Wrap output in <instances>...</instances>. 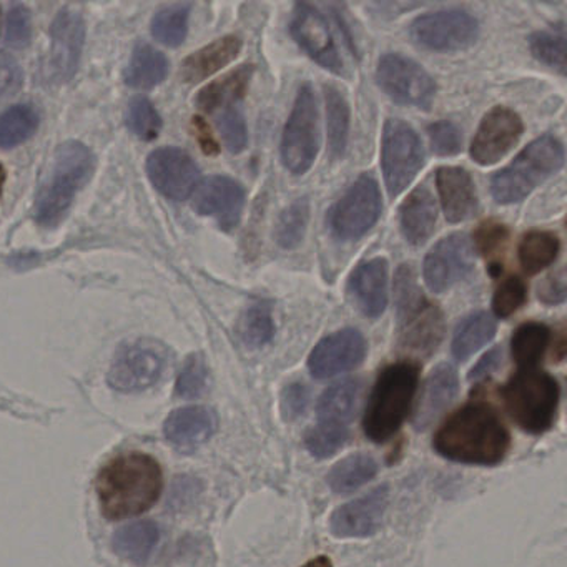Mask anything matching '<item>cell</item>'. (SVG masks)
I'll list each match as a JSON object with an SVG mask.
<instances>
[{
	"mask_svg": "<svg viewBox=\"0 0 567 567\" xmlns=\"http://www.w3.org/2000/svg\"><path fill=\"white\" fill-rule=\"evenodd\" d=\"M164 471L142 451L118 454L99 471L95 480L99 506L107 519L121 520L151 509L162 494Z\"/></svg>",
	"mask_w": 567,
	"mask_h": 567,
	"instance_id": "6da1fadb",
	"label": "cell"
},
{
	"mask_svg": "<svg viewBox=\"0 0 567 567\" xmlns=\"http://www.w3.org/2000/svg\"><path fill=\"white\" fill-rule=\"evenodd\" d=\"M511 437L489 404H466L451 414L434 437L441 456L457 463L494 466L509 450Z\"/></svg>",
	"mask_w": 567,
	"mask_h": 567,
	"instance_id": "7a4b0ae2",
	"label": "cell"
},
{
	"mask_svg": "<svg viewBox=\"0 0 567 567\" xmlns=\"http://www.w3.org/2000/svg\"><path fill=\"white\" fill-rule=\"evenodd\" d=\"M417 381L420 368L411 361L384 368L371 391L364 413V433L371 441L384 443L400 431L410 414Z\"/></svg>",
	"mask_w": 567,
	"mask_h": 567,
	"instance_id": "3957f363",
	"label": "cell"
},
{
	"mask_svg": "<svg viewBox=\"0 0 567 567\" xmlns=\"http://www.w3.org/2000/svg\"><path fill=\"white\" fill-rule=\"evenodd\" d=\"M94 155L79 142H68L55 152L51 175L35 202V218L44 227H55L68 214L78 192L94 172Z\"/></svg>",
	"mask_w": 567,
	"mask_h": 567,
	"instance_id": "277c9868",
	"label": "cell"
},
{
	"mask_svg": "<svg viewBox=\"0 0 567 567\" xmlns=\"http://www.w3.org/2000/svg\"><path fill=\"white\" fill-rule=\"evenodd\" d=\"M398 327L400 344L411 353L427 357L443 340L444 318L436 305L430 303L421 295L413 270L408 265L398 270L396 284Z\"/></svg>",
	"mask_w": 567,
	"mask_h": 567,
	"instance_id": "5b68a950",
	"label": "cell"
},
{
	"mask_svg": "<svg viewBox=\"0 0 567 567\" xmlns=\"http://www.w3.org/2000/svg\"><path fill=\"white\" fill-rule=\"evenodd\" d=\"M564 164V147L553 135H544L527 145L513 164L491 181V194L501 205L524 200L537 185L556 174Z\"/></svg>",
	"mask_w": 567,
	"mask_h": 567,
	"instance_id": "8992f818",
	"label": "cell"
},
{
	"mask_svg": "<svg viewBox=\"0 0 567 567\" xmlns=\"http://www.w3.org/2000/svg\"><path fill=\"white\" fill-rule=\"evenodd\" d=\"M503 400L509 416L524 431L540 434L553 426L559 404V384L536 368L520 370L504 386Z\"/></svg>",
	"mask_w": 567,
	"mask_h": 567,
	"instance_id": "52a82bcc",
	"label": "cell"
},
{
	"mask_svg": "<svg viewBox=\"0 0 567 567\" xmlns=\"http://www.w3.org/2000/svg\"><path fill=\"white\" fill-rule=\"evenodd\" d=\"M320 147L317 99L310 85H301L281 138V161L293 175L310 171Z\"/></svg>",
	"mask_w": 567,
	"mask_h": 567,
	"instance_id": "ba28073f",
	"label": "cell"
},
{
	"mask_svg": "<svg viewBox=\"0 0 567 567\" xmlns=\"http://www.w3.org/2000/svg\"><path fill=\"white\" fill-rule=\"evenodd\" d=\"M381 164L388 192L393 198L410 187L423 167L424 152L420 137L400 118H390L384 125Z\"/></svg>",
	"mask_w": 567,
	"mask_h": 567,
	"instance_id": "9c48e42d",
	"label": "cell"
},
{
	"mask_svg": "<svg viewBox=\"0 0 567 567\" xmlns=\"http://www.w3.org/2000/svg\"><path fill=\"white\" fill-rule=\"evenodd\" d=\"M168 363V350L161 341L135 340L115 354L109 371V383L115 390L132 393L145 390L161 380Z\"/></svg>",
	"mask_w": 567,
	"mask_h": 567,
	"instance_id": "30bf717a",
	"label": "cell"
},
{
	"mask_svg": "<svg viewBox=\"0 0 567 567\" xmlns=\"http://www.w3.org/2000/svg\"><path fill=\"white\" fill-rule=\"evenodd\" d=\"M377 81L388 97L406 107L430 111L436 97V85L421 65L400 54H386L380 59Z\"/></svg>",
	"mask_w": 567,
	"mask_h": 567,
	"instance_id": "8fae6325",
	"label": "cell"
},
{
	"mask_svg": "<svg viewBox=\"0 0 567 567\" xmlns=\"http://www.w3.org/2000/svg\"><path fill=\"white\" fill-rule=\"evenodd\" d=\"M381 214V194L377 181L361 175L330 212L331 230L343 240L363 237Z\"/></svg>",
	"mask_w": 567,
	"mask_h": 567,
	"instance_id": "7c38bea8",
	"label": "cell"
},
{
	"mask_svg": "<svg viewBox=\"0 0 567 567\" xmlns=\"http://www.w3.org/2000/svg\"><path fill=\"white\" fill-rule=\"evenodd\" d=\"M480 24L466 11L431 12L411 25V38L421 48L436 52L463 51L476 42Z\"/></svg>",
	"mask_w": 567,
	"mask_h": 567,
	"instance_id": "4fadbf2b",
	"label": "cell"
},
{
	"mask_svg": "<svg viewBox=\"0 0 567 567\" xmlns=\"http://www.w3.org/2000/svg\"><path fill=\"white\" fill-rule=\"evenodd\" d=\"M474 267V250L466 235L443 238L424 260V281L434 293H443L467 277Z\"/></svg>",
	"mask_w": 567,
	"mask_h": 567,
	"instance_id": "5bb4252c",
	"label": "cell"
},
{
	"mask_svg": "<svg viewBox=\"0 0 567 567\" xmlns=\"http://www.w3.org/2000/svg\"><path fill=\"white\" fill-rule=\"evenodd\" d=\"M148 177L158 192L172 200L182 202L197 188L200 171L194 158L181 148H158L148 157Z\"/></svg>",
	"mask_w": 567,
	"mask_h": 567,
	"instance_id": "9a60e30c",
	"label": "cell"
},
{
	"mask_svg": "<svg viewBox=\"0 0 567 567\" xmlns=\"http://www.w3.org/2000/svg\"><path fill=\"white\" fill-rule=\"evenodd\" d=\"M367 340L353 328L337 331L323 338L311 351L308 368L311 377L328 380L344 371L353 370L367 357Z\"/></svg>",
	"mask_w": 567,
	"mask_h": 567,
	"instance_id": "2e32d148",
	"label": "cell"
},
{
	"mask_svg": "<svg viewBox=\"0 0 567 567\" xmlns=\"http://www.w3.org/2000/svg\"><path fill=\"white\" fill-rule=\"evenodd\" d=\"M291 34L300 48L321 68L333 74H343V61L328 29L327 19L310 4L295 6Z\"/></svg>",
	"mask_w": 567,
	"mask_h": 567,
	"instance_id": "e0dca14e",
	"label": "cell"
},
{
	"mask_svg": "<svg viewBox=\"0 0 567 567\" xmlns=\"http://www.w3.org/2000/svg\"><path fill=\"white\" fill-rule=\"evenodd\" d=\"M523 131V121L516 112L506 107L493 109L474 135L471 157L480 165L496 164L519 142Z\"/></svg>",
	"mask_w": 567,
	"mask_h": 567,
	"instance_id": "ac0fdd59",
	"label": "cell"
},
{
	"mask_svg": "<svg viewBox=\"0 0 567 567\" xmlns=\"http://www.w3.org/2000/svg\"><path fill=\"white\" fill-rule=\"evenodd\" d=\"M390 501L388 484L343 504L331 514L330 529L337 537H368L380 530Z\"/></svg>",
	"mask_w": 567,
	"mask_h": 567,
	"instance_id": "d6986e66",
	"label": "cell"
},
{
	"mask_svg": "<svg viewBox=\"0 0 567 567\" xmlns=\"http://www.w3.org/2000/svg\"><path fill=\"white\" fill-rule=\"evenodd\" d=\"M194 207L198 214L215 218L224 230H234L244 214V187L220 175L205 178L195 192Z\"/></svg>",
	"mask_w": 567,
	"mask_h": 567,
	"instance_id": "ffe728a7",
	"label": "cell"
},
{
	"mask_svg": "<svg viewBox=\"0 0 567 567\" xmlns=\"http://www.w3.org/2000/svg\"><path fill=\"white\" fill-rule=\"evenodd\" d=\"M84 19L79 12L64 9L52 24V49L49 59L52 81H71L78 72L84 48Z\"/></svg>",
	"mask_w": 567,
	"mask_h": 567,
	"instance_id": "44dd1931",
	"label": "cell"
},
{
	"mask_svg": "<svg viewBox=\"0 0 567 567\" xmlns=\"http://www.w3.org/2000/svg\"><path fill=\"white\" fill-rule=\"evenodd\" d=\"M165 436L184 453L207 443L217 430V414L205 406L181 408L168 416Z\"/></svg>",
	"mask_w": 567,
	"mask_h": 567,
	"instance_id": "7402d4cb",
	"label": "cell"
},
{
	"mask_svg": "<svg viewBox=\"0 0 567 567\" xmlns=\"http://www.w3.org/2000/svg\"><path fill=\"white\" fill-rule=\"evenodd\" d=\"M361 313L370 318L383 315L388 303V264L383 258L364 261L353 271L348 285Z\"/></svg>",
	"mask_w": 567,
	"mask_h": 567,
	"instance_id": "603a6c76",
	"label": "cell"
},
{
	"mask_svg": "<svg viewBox=\"0 0 567 567\" xmlns=\"http://www.w3.org/2000/svg\"><path fill=\"white\" fill-rule=\"evenodd\" d=\"M436 185L444 215L451 224H460L476 214V185L464 168H440L436 174Z\"/></svg>",
	"mask_w": 567,
	"mask_h": 567,
	"instance_id": "cb8c5ba5",
	"label": "cell"
},
{
	"mask_svg": "<svg viewBox=\"0 0 567 567\" xmlns=\"http://www.w3.org/2000/svg\"><path fill=\"white\" fill-rule=\"evenodd\" d=\"M460 390V378L454 367L447 363L437 364L424 384L420 406L414 416V427L426 430L441 413L453 403Z\"/></svg>",
	"mask_w": 567,
	"mask_h": 567,
	"instance_id": "d4e9b609",
	"label": "cell"
},
{
	"mask_svg": "<svg viewBox=\"0 0 567 567\" xmlns=\"http://www.w3.org/2000/svg\"><path fill=\"white\" fill-rule=\"evenodd\" d=\"M240 39L228 35L192 54L182 64L181 75L187 84H197L230 64L240 54Z\"/></svg>",
	"mask_w": 567,
	"mask_h": 567,
	"instance_id": "484cf974",
	"label": "cell"
},
{
	"mask_svg": "<svg viewBox=\"0 0 567 567\" xmlns=\"http://www.w3.org/2000/svg\"><path fill=\"white\" fill-rule=\"evenodd\" d=\"M401 230L411 245H421L433 235L437 208L426 187H417L401 205Z\"/></svg>",
	"mask_w": 567,
	"mask_h": 567,
	"instance_id": "4316f807",
	"label": "cell"
},
{
	"mask_svg": "<svg viewBox=\"0 0 567 567\" xmlns=\"http://www.w3.org/2000/svg\"><path fill=\"white\" fill-rule=\"evenodd\" d=\"M361 388L363 384L360 380H344L328 388L318 401L317 413L320 421L348 426L357 413Z\"/></svg>",
	"mask_w": 567,
	"mask_h": 567,
	"instance_id": "83f0119b",
	"label": "cell"
},
{
	"mask_svg": "<svg viewBox=\"0 0 567 567\" xmlns=\"http://www.w3.org/2000/svg\"><path fill=\"white\" fill-rule=\"evenodd\" d=\"M251 74H254L251 65H244V68L231 72V74L225 75L220 81L208 85L198 94V107L212 114V112L237 105V102L241 101L245 94H247Z\"/></svg>",
	"mask_w": 567,
	"mask_h": 567,
	"instance_id": "f1b7e54d",
	"label": "cell"
},
{
	"mask_svg": "<svg viewBox=\"0 0 567 567\" xmlns=\"http://www.w3.org/2000/svg\"><path fill=\"white\" fill-rule=\"evenodd\" d=\"M158 537H161V530L157 524L152 520H138L121 527L114 534L112 546L118 556L132 563L144 564L157 546Z\"/></svg>",
	"mask_w": 567,
	"mask_h": 567,
	"instance_id": "f546056e",
	"label": "cell"
},
{
	"mask_svg": "<svg viewBox=\"0 0 567 567\" xmlns=\"http://www.w3.org/2000/svg\"><path fill=\"white\" fill-rule=\"evenodd\" d=\"M167 74L168 62L165 55L152 45L141 42L135 48L131 64L125 71V82L131 87L148 91V89H154L155 85L164 82Z\"/></svg>",
	"mask_w": 567,
	"mask_h": 567,
	"instance_id": "4dcf8cb0",
	"label": "cell"
},
{
	"mask_svg": "<svg viewBox=\"0 0 567 567\" xmlns=\"http://www.w3.org/2000/svg\"><path fill=\"white\" fill-rule=\"evenodd\" d=\"M496 334V321L487 313H474L457 324L453 338V354L457 361H466L471 354L489 343Z\"/></svg>",
	"mask_w": 567,
	"mask_h": 567,
	"instance_id": "1f68e13d",
	"label": "cell"
},
{
	"mask_svg": "<svg viewBox=\"0 0 567 567\" xmlns=\"http://www.w3.org/2000/svg\"><path fill=\"white\" fill-rule=\"evenodd\" d=\"M378 473V463L368 454H353L334 464L328 473V486L337 494L353 493L370 483Z\"/></svg>",
	"mask_w": 567,
	"mask_h": 567,
	"instance_id": "d6a6232c",
	"label": "cell"
},
{
	"mask_svg": "<svg viewBox=\"0 0 567 567\" xmlns=\"http://www.w3.org/2000/svg\"><path fill=\"white\" fill-rule=\"evenodd\" d=\"M550 331L543 323H524L517 328L511 341L514 361L519 364L520 370L536 368L549 344Z\"/></svg>",
	"mask_w": 567,
	"mask_h": 567,
	"instance_id": "836d02e7",
	"label": "cell"
},
{
	"mask_svg": "<svg viewBox=\"0 0 567 567\" xmlns=\"http://www.w3.org/2000/svg\"><path fill=\"white\" fill-rule=\"evenodd\" d=\"M324 99H327V127L328 144H330V154L333 158H340L344 154L348 142V131H350V107L338 89L324 87Z\"/></svg>",
	"mask_w": 567,
	"mask_h": 567,
	"instance_id": "e575fe53",
	"label": "cell"
},
{
	"mask_svg": "<svg viewBox=\"0 0 567 567\" xmlns=\"http://www.w3.org/2000/svg\"><path fill=\"white\" fill-rule=\"evenodd\" d=\"M559 254V240L549 231H530L519 245V261L524 271L537 274L554 264Z\"/></svg>",
	"mask_w": 567,
	"mask_h": 567,
	"instance_id": "d590c367",
	"label": "cell"
},
{
	"mask_svg": "<svg viewBox=\"0 0 567 567\" xmlns=\"http://www.w3.org/2000/svg\"><path fill=\"white\" fill-rule=\"evenodd\" d=\"M39 127V115L31 105H16L0 115V147L12 148L28 141Z\"/></svg>",
	"mask_w": 567,
	"mask_h": 567,
	"instance_id": "8d00e7d4",
	"label": "cell"
},
{
	"mask_svg": "<svg viewBox=\"0 0 567 567\" xmlns=\"http://www.w3.org/2000/svg\"><path fill=\"white\" fill-rule=\"evenodd\" d=\"M308 220H310V202H308V198H298L293 204L288 205L281 212L277 228H275L277 244L281 248H287V250L297 248L303 241Z\"/></svg>",
	"mask_w": 567,
	"mask_h": 567,
	"instance_id": "74e56055",
	"label": "cell"
},
{
	"mask_svg": "<svg viewBox=\"0 0 567 567\" xmlns=\"http://www.w3.org/2000/svg\"><path fill=\"white\" fill-rule=\"evenodd\" d=\"M188 12V4H172L158 11L152 22L154 38L168 48H178L187 38Z\"/></svg>",
	"mask_w": 567,
	"mask_h": 567,
	"instance_id": "f35d334b",
	"label": "cell"
},
{
	"mask_svg": "<svg viewBox=\"0 0 567 567\" xmlns=\"http://www.w3.org/2000/svg\"><path fill=\"white\" fill-rule=\"evenodd\" d=\"M241 341L250 348L270 343L275 334L274 315L267 303L251 305L238 324Z\"/></svg>",
	"mask_w": 567,
	"mask_h": 567,
	"instance_id": "ab89813d",
	"label": "cell"
},
{
	"mask_svg": "<svg viewBox=\"0 0 567 567\" xmlns=\"http://www.w3.org/2000/svg\"><path fill=\"white\" fill-rule=\"evenodd\" d=\"M348 436H350L348 426L320 421L317 426L308 431L305 436V446L310 451L311 456L317 460H327L343 447Z\"/></svg>",
	"mask_w": 567,
	"mask_h": 567,
	"instance_id": "60d3db41",
	"label": "cell"
},
{
	"mask_svg": "<svg viewBox=\"0 0 567 567\" xmlns=\"http://www.w3.org/2000/svg\"><path fill=\"white\" fill-rule=\"evenodd\" d=\"M530 52L537 61L557 71H566V39L563 32H536L529 39Z\"/></svg>",
	"mask_w": 567,
	"mask_h": 567,
	"instance_id": "b9f144b4",
	"label": "cell"
},
{
	"mask_svg": "<svg viewBox=\"0 0 567 567\" xmlns=\"http://www.w3.org/2000/svg\"><path fill=\"white\" fill-rule=\"evenodd\" d=\"M127 124L142 141H154L162 128V118L148 99L137 97L128 107Z\"/></svg>",
	"mask_w": 567,
	"mask_h": 567,
	"instance_id": "7bdbcfd3",
	"label": "cell"
},
{
	"mask_svg": "<svg viewBox=\"0 0 567 567\" xmlns=\"http://www.w3.org/2000/svg\"><path fill=\"white\" fill-rule=\"evenodd\" d=\"M217 124L228 151L231 154L244 152L248 144V131L240 109L237 105L221 109L220 114H218Z\"/></svg>",
	"mask_w": 567,
	"mask_h": 567,
	"instance_id": "ee69618b",
	"label": "cell"
},
{
	"mask_svg": "<svg viewBox=\"0 0 567 567\" xmlns=\"http://www.w3.org/2000/svg\"><path fill=\"white\" fill-rule=\"evenodd\" d=\"M208 386V368L204 357L192 354L177 381V394L181 398H198Z\"/></svg>",
	"mask_w": 567,
	"mask_h": 567,
	"instance_id": "f6af8a7d",
	"label": "cell"
},
{
	"mask_svg": "<svg viewBox=\"0 0 567 567\" xmlns=\"http://www.w3.org/2000/svg\"><path fill=\"white\" fill-rule=\"evenodd\" d=\"M527 298V288L520 278L509 277L497 287L493 298L494 313L507 318L516 313Z\"/></svg>",
	"mask_w": 567,
	"mask_h": 567,
	"instance_id": "bcb514c9",
	"label": "cell"
},
{
	"mask_svg": "<svg viewBox=\"0 0 567 567\" xmlns=\"http://www.w3.org/2000/svg\"><path fill=\"white\" fill-rule=\"evenodd\" d=\"M427 135H430L431 147L441 157L460 154L463 148V135L453 122H436L427 128Z\"/></svg>",
	"mask_w": 567,
	"mask_h": 567,
	"instance_id": "7dc6e473",
	"label": "cell"
},
{
	"mask_svg": "<svg viewBox=\"0 0 567 567\" xmlns=\"http://www.w3.org/2000/svg\"><path fill=\"white\" fill-rule=\"evenodd\" d=\"M507 238H509L507 228L503 224L489 220L480 225L474 234V244H476L477 251L484 257H493L506 247Z\"/></svg>",
	"mask_w": 567,
	"mask_h": 567,
	"instance_id": "c3c4849f",
	"label": "cell"
},
{
	"mask_svg": "<svg viewBox=\"0 0 567 567\" xmlns=\"http://www.w3.org/2000/svg\"><path fill=\"white\" fill-rule=\"evenodd\" d=\"M6 41L14 49H24L31 41V14L24 6H14L9 12Z\"/></svg>",
	"mask_w": 567,
	"mask_h": 567,
	"instance_id": "681fc988",
	"label": "cell"
},
{
	"mask_svg": "<svg viewBox=\"0 0 567 567\" xmlns=\"http://www.w3.org/2000/svg\"><path fill=\"white\" fill-rule=\"evenodd\" d=\"M24 75L21 65L11 54L0 52V97H11L21 91Z\"/></svg>",
	"mask_w": 567,
	"mask_h": 567,
	"instance_id": "f907efd6",
	"label": "cell"
},
{
	"mask_svg": "<svg viewBox=\"0 0 567 567\" xmlns=\"http://www.w3.org/2000/svg\"><path fill=\"white\" fill-rule=\"evenodd\" d=\"M537 291H539V300L543 303H563L566 300V275H564V270L556 271V274L544 278Z\"/></svg>",
	"mask_w": 567,
	"mask_h": 567,
	"instance_id": "816d5d0a",
	"label": "cell"
},
{
	"mask_svg": "<svg viewBox=\"0 0 567 567\" xmlns=\"http://www.w3.org/2000/svg\"><path fill=\"white\" fill-rule=\"evenodd\" d=\"M308 403V391L303 384H290L284 393L281 400V408L287 417H297L298 414L303 413Z\"/></svg>",
	"mask_w": 567,
	"mask_h": 567,
	"instance_id": "f5cc1de1",
	"label": "cell"
},
{
	"mask_svg": "<svg viewBox=\"0 0 567 567\" xmlns=\"http://www.w3.org/2000/svg\"><path fill=\"white\" fill-rule=\"evenodd\" d=\"M501 360H503V351H501L499 348L487 351V353L477 361L476 367L471 370L470 380L480 381L489 377V374H493L494 371L499 368Z\"/></svg>",
	"mask_w": 567,
	"mask_h": 567,
	"instance_id": "db71d44e",
	"label": "cell"
},
{
	"mask_svg": "<svg viewBox=\"0 0 567 567\" xmlns=\"http://www.w3.org/2000/svg\"><path fill=\"white\" fill-rule=\"evenodd\" d=\"M194 132L195 137H197L198 144H200L202 151L207 155L218 154V144L215 141L214 135H212L210 127H208L207 122L202 121V118H194Z\"/></svg>",
	"mask_w": 567,
	"mask_h": 567,
	"instance_id": "11a10c76",
	"label": "cell"
},
{
	"mask_svg": "<svg viewBox=\"0 0 567 567\" xmlns=\"http://www.w3.org/2000/svg\"><path fill=\"white\" fill-rule=\"evenodd\" d=\"M303 567H331V563L327 557H317V559L310 560V563Z\"/></svg>",
	"mask_w": 567,
	"mask_h": 567,
	"instance_id": "9f6ffc18",
	"label": "cell"
},
{
	"mask_svg": "<svg viewBox=\"0 0 567 567\" xmlns=\"http://www.w3.org/2000/svg\"><path fill=\"white\" fill-rule=\"evenodd\" d=\"M4 168H2V165H0V192H2V184H4Z\"/></svg>",
	"mask_w": 567,
	"mask_h": 567,
	"instance_id": "6f0895ef",
	"label": "cell"
}]
</instances>
